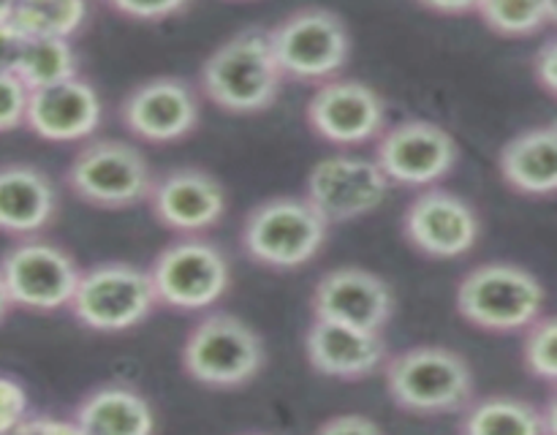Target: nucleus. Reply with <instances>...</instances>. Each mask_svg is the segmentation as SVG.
<instances>
[{
  "label": "nucleus",
  "instance_id": "f257e3e1",
  "mask_svg": "<svg viewBox=\"0 0 557 435\" xmlns=\"http://www.w3.org/2000/svg\"><path fill=\"white\" fill-rule=\"evenodd\" d=\"M386 389L400 411L444 417L466 411L476 397V378L460 351L446 346H413L384 364Z\"/></svg>",
  "mask_w": 557,
  "mask_h": 435
},
{
  "label": "nucleus",
  "instance_id": "f03ea898",
  "mask_svg": "<svg viewBox=\"0 0 557 435\" xmlns=\"http://www.w3.org/2000/svg\"><path fill=\"white\" fill-rule=\"evenodd\" d=\"M207 101L228 114H259L277 101L283 76L272 58L267 30L248 27L223 41L199 71Z\"/></svg>",
  "mask_w": 557,
  "mask_h": 435
},
{
  "label": "nucleus",
  "instance_id": "7ed1b4c3",
  "mask_svg": "<svg viewBox=\"0 0 557 435\" xmlns=\"http://www.w3.org/2000/svg\"><path fill=\"white\" fill-rule=\"evenodd\" d=\"M462 321L493 335L525 332L547 308L544 283L511 261H490L468 270L455 291Z\"/></svg>",
  "mask_w": 557,
  "mask_h": 435
},
{
  "label": "nucleus",
  "instance_id": "20e7f679",
  "mask_svg": "<svg viewBox=\"0 0 557 435\" xmlns=\"http://www.w3.org/2000/svg\"><path fill=\"white\" fill-rule=\"evenodd\" d=\"M330 223L305 196H272L245 215L239 243L267 270H299L324 250Z\"/></svg>",
  "mask_w": 557,
  "mask_h": 435
},
{
  "label": "nucleus",
  "instance_id": "39448f33",
  "mask_svg": "<svg viewBox=\"0 0 557 435\" xmlns=\"http://www.w3.org/2000/svg\"><path fill=\"white\" fill-rule=\"evenodd\" d=\"M183 370L207 389H239L261 373L267 348L259 332L232 313H207L183 343Z\"/></svg>",
  "mask_w": 557,
  "mask_h": 435
},
{
  "label": "nucleus",
  "instance_id": "423d86ee",
  "mask_svg": "<svg viewBox=\"0 0 557 435\" xmlns=\"http://www.w3.org/2000/svg\"><path fill=\"white\" fill-rule=\"evenodd\" d=\"M272 58L283 79L302 85H324L337 79L351 54V36L330 9H299L267 30Z\"/></svg>",
  "mask_w": 557,
  "mask_h": 435
},
{
  "label": "nucleus",
  "instance_id": "0eeeda50",
  "mask_svg": "<svg viewBox=\"0 0 557 435\" xmlns=\"http://www.w3.org/2000/svg\"><path fill=\"white\" fill-rule=\"evenodd\" d=\"M150 286L158 304L177 313H199L226 297L232 264L226 253L207 237H180L152 259Z\"/></svg>",
  "mask_w": 557,
  "mask_h": 435
},
{
  "label": "nucleus",
  "instance_id": "6e6552de",
  "mask_svg": "<svg viewBox=\"0 0 557 435\" xmlns=\"http://www.w3.org/2000/svg\"><path fill=\"white\" fill-rule=\"evenodd\" d=\"M156 304L147 270L131 261H101L79 272L69 310L85 330L117 335L150 319Z\"/></svg>",
  "mask_w": 557,
  "mask_h": 435
},
{
  "label": "nucleus",
  "instance_id": "1a4fd4ad",
  "mask_svg": "<svg viewBox=\"0 0 557 435\" xmlns=\"http://www.w3.org/2000/svg\"><path fill=\"white\" fill-rule=\"evenodd\" d=\"M152 169L139 147L123 139H92L71 158L65 185L76 199L101 210H125L147 201Z\"/></svg>",
  "mask_w": 557,
  "mask_h": 435
},
{
  "label": "nucleus",
  "instance_id": "9d476101",
  "mask_svg": "<svg viewBox=\"0 0 557 435\" xmlns=\"http://www.w3.org/2000/svg\"><path fill=\"white\" fill-rule=\"evenodd\" d=\"M79 272L69 250L44 237L14 239V245L0 256V281L11 304L30 313L69 308Z\"/></svg>",
  "mask_w": 557,
  "mask_h": 435
},
{
  "label": "nucleus",
  "instance_id": "9b49d317",
  "mask_svg": "<svg viewBox=\"0 0 557 435\" xmlns=\"http://www.w3.org/2000/svg\"><path fill=\"white\" fill-rule=\"evenodd\" d=\"M460 147L455 136L430 120H406L384 128L375 139V166L389 185L435 188L457 166Z\"/></svg>",
  "mask_w": 557,
  "mask_h": 435
},
{
  "label": "nucleus",
  "instance_id": "f8f14e48",
  "mask_svg": "<svg viewBox=\"0 0 557 435\" xmlns=\"http://www.w3.org/2000/svg\"><path fill=\"white\" fill-rule=\"evenodd\" d=\"M389 194V179L373 158L335 152L313 163L305 199L326 223H351L379 210Z\"/></svg>",
  "mask_w": 557,
  "mask_h": 435
},
{
  "label": "nucleus",
  "instance_id": "ddd939ff",
  "mask_svg": "<svg viewBox=\"0 0 557 435\" xmlns=\"http://www.w3.org/2000/svg\"><path fill=\"white\" fill-rule=\"evenodd\" d=\"M482 221L471 201L446 188H428L403 212V237L428 259H460L479 243Z\"/></svg>",
  "mask_w": 557,
  "mask_h": 435
},
{
  "label": "nucleus",
  "instance_id": "4468645a",
  "mask_svg": "<svg viewBox=\"0 0 557 435\" xmlns=\"http://www.w3.org/2000/svg\"><path fill=\"white\" fill-rule=\"evenodd\" d=\"M305 120L319 139L335 147H359L384 134L386 103L364 82L330 79L308 98Z\"/></svg>",
  "mask_w": 557,
  "mask_h": 435
},
{
  "label": "nucleus",
  "instance_id": "2eb2a0df",
  "mask_svg": "<svg viewBox=\"0 0 557 435\" xmlns=\"http://www.w3.org/2000/svg\"><path fill=\"white\" fill-rule=\"evenodd\" d=\"M147 204L163 228L180 237H201L223 221L228 199L215 174L199 166H177L152 179Z\"/></svg>",
  "mask_w": 557,
  "mask_h": 435
},
{
  "label": "nucleus",
  "instance_id": "dca6fc26",
  "mask_svg": "<svg viewBox=\"0 0 557 435\" xmlns=\"http://www.w3.org/2000/svg\"><path fill=\"white\" fill-rule=\"evenodd\" d=\"M120 123L147 145H172L194 134L199 125V98L180 76H156L123 98Z\"/></svg>",
  "mask_w": 557,
  "mask_h": 435
},
{
  "label": "nucleus",
  "instance_id": "f3484780",
  "mask_svg": "<svg viewBox=\"0 0 557 435\" xmlns=\"http://www.w3.org/2000/svg\"><path fill=\"white\" fill-rule=\"evenodd\" d=\"M310 310L313 319L384 335L395 313V294L375 272L362 266H337L315 283Z\"/></svg>",
  "mask_w": 557,
  "mask_h": 435
},
{
  "label": "nucleus",
  "instance_id": "a211bd4d",
  "mask_svg": "<svg viewBox=\"0 0 557 435\" xmlns=\"http://www.w3.org/2000/svg\"><path fill=\"white\" fill-rule=\"evenodd\" d=\"M103 101L82 76L27 92L25 125L47 141H85L101 128Z\"/></svg>",
  "mask_w": 557,
  "mask_h": 435
},
{
  "label": "nucleus",
  "instance_id": "6ab92c4d",
  "mask_svg": "<svg viewBox=\"0 0 557 435\" xmlns=\"http://www.w3.org/2000/svg\"><path fill=\"white\" fill-rule=\"evenodd\" d=\"M305 353H308L310 368L319 375L359 381L384 370L389 346L381 332H364L313 319L305 332Z\"/></svg>",
  "mask_w": 557,
  "mask_h": 435
},
{
  "label": "nucleus",
  "instance_id": "aec40b11",
  "mask_svg": "<svg viewBox=\"0 0 557 435\" xmlns=\"http://www.w3.org/2000/svg\"><path fill=\"white\" fill-rule=\"evenodd\" d=\"M58 207V188L44 169L30 163L0 166V234L14 239L41 237Z\"/></svg>",
  "mask_w": 557,
  "mask_h": 435
},
{
  "label": "nucleus",
  "instance_id": "412c9836",
  "mask_svg": "<svg viewBox=\"0 0 557 435\" xmlns=\"http://www.w3.org/2000/svg\"><path fill=\"white\" fill-rule=\"evenodd\" d=\"M498 172L515 194L549 199L557 188V125H533L511 136L500 147Z\"/></svg>",
  "mask_w": 557,
  "mask_h": 435
},
{
  "label": "nucleus",
  "instance_id": "4be33fe9",
  "mask_svg": "<svg viewBox=\"0 0 557 435\" xmlns=\"http://www.w3.org/2000/svg\"><path fill=\"white\" fill-rule=\"evenodd\" d=\"M71 419L87 435H156L158 427L150 400L125 384H103L87 391Z\"/></svg>",
  "mask_w": 557,
  "mask_h": 435
},
{
  "label": "nucleus",
  "instance_id": "5701e85b",
  "mask_svg": "<svg viewBox=\"0 0 557 435\" xmlns=\"http://www.w3.org/2000/svg\"><path fill=\"white\" fill-rule=\"evenodd\" d=\"M460 435H544L542 411L522 397H482L462 411Z\"/></svg>",
  "mask_w": 557,
  "mask_h": 435
},
{
  "label": "nucleus",
  "instance_id": "b1692460",
  "mask_svg": "<svg viewBox=\"0 0 557 435\" xmlns=\"http://www.w3.org/2000/svg\"><path fill=\"white\" fill-rule=\"evenodd\" d=\"M87 3H58V0H27L11 5V25L33 38L71 41L87 22Z\"/></svg>",
  "mask_w": 557,
  "mask_h": 435
},
{
  "label": "nucleus",
  "instance_id": "393cba45",
  "mask_svg": "<svg viewBox=\"0 0 557 435\" xmlns=\"http://www.w3.org/2000/svg\"><path fill=\"white\" fill-rule=\"evenodd\" d=\"M14 76L27 87V92L74 79L79 76V58H76L74 44L54 41V38H33V41L25 38Z\"/></svg>",
  "mask_w": 557,
  "mask_h": 435
},
{
  "label": "nucleus",
  "instance_id": "a878e982",
  "mask_svg": "<svg viewBox=\"0 0 557 435\" xmlns=\"http://www.w3.org/2000/svg\"><path fill=\"white\" fill-rule=\"evenodd\" d=\"M473 14L482 20L490 33L500 38H531L547 30L557 20L555 3H504V0H482L473 3Z\"/></svg>",
  "mask_w": 557,
  "mask_h": 435
},
{
  "label": "nucleus",
  "instance_id": "bb28decb",
  "mask_svg": "<svg viewBox=\"0 0 557 435\" xmlns=\"http://www.w3.org/2000/svg\"><path fill=\"white\" fill-rule=\"evenodd\" d=\"M555 340L557 319L553 313H544L542 319L533 321L525 330V340H522V362H525V370L533 378L544 381L549 386H555L557 381Z\"/></svg>",
  "mask_w": 557,
  "mask_h": 435
},
{
  "label": "nucleus",
  "instance_id": "cd10ccee",
  "mask_svg": "<svg viewBox=\"0 0 557 435\" xmlns=\"http://www.w3.org/2000/svg\"><path fill=\"white\" fill-rule=\"evenodd\" d=\"M27 417H30V397H27L25 384L14 375L0 373V435L14 430Z\"/></svg>",
  "mask_w": 557,
  "mask_h": 435
},
{
  "label": "nucleus",
  "instance_id": "c85d7f7f",
  "mask_svg": "<svg viewBox=\"0 0 557 435\" xmlns=\"http://www.w3.org/2000/svg\"><path fill=\"white\" fill-rule=\"evenodd\" d=\"M27 87L14 74H0V134L25 125Z\"/></svg>",
  "mask_w": 557,
  "mask_h": 435
},
{
  "label": "nucleus",
  "instance_id": "c756f323",
  "mask_svg": "<svg viewBox=\"0 0 557 435\" xmlns=\"http://www.w3.org/2000/svg\"><path fill=\"white\" fill-rule=\"evenodd\" d=\"M112 11L131 22L158 25V22H169L174 16L185 14L188 3H180V0H161V3H112Z\"/></svg>",
  "mask_w": 557,
  "mask_h": 435
},
{
  "label": "nucleus",
  "instance_id": "7c9ffc66",
  "mask_svg": "<svg viewBox=\"0 0 557 435\" xmlns=\"http://www.w3.org/2000/svg\"><path fill=\"white\" fill-rule=\"evenodd\" d=\"M313 435H384V430L362 413H341V417L326 419Z\"/></svg>",
  "mask_w": 557,
  "mask_h": 435
},
{
  "label": "nucleus",
  "instance_id": "2f4dec72",
  "mask_svg": "<svg viewBox=\"0 0 557 435\" xmlns=\"http://www.w3.org/2000/svg\"><path fill=\"white\" fill-rule=\"evenodd\" d=\"M533 76H536L539 87H542L547 96L557 92V38L549 36L547 41L539 47V52L533 54Z\"/></svg>",
  "mask_w": 557,
  "mask_h": 435
},
{
  "label": "nucleus",
  "instance_id": "473e14b6",
  "mask_svg": "<svg viewBox=\"0 0 557 435\" xmlns=\"http://www.w3.org/2000/svg\"><path fill=\"white\" fill-rule=\"evenodd\" d=\"M22 49H25V36L11 25V20L3 22L0 25V74H14Z\"/></svg>",
  "mask_w": 557,
  "mask_h": 435
},
{
  "label": "nucleus",
  "instance_id": "72a5a7b5",
  "mask_svg": "<svg viewBox=\"0 0 557 435\" xmlns=\"http://www.w3.org/2000/svg\"><path fill=\"white\" fill-rule=\"evenodd\" d=\"M38 435H87L85 427L74 419H54V417H36Z\"/></svg>",
  "mask_w": 557,
  "mask_h": 435
},
{
  "label": "nucleus",
  "instance_id": "f704fd0d",
  "mask_svg": "<svg viewBox=\"0 0 557 435\" xmlns=\"http://www.w3.org/2000/svg\"><path fill=\"white\" fill-rule=\"evenodd\" d=\"M428 11H441V14H473V3H433L424 5Z\"/></svg>",
  "mask_w": 557,
  "mask_h": 435
},
{
  "label": "nucleus",
  "instance_id": "c9c22d12",
  "mask_svg": "<svg viewBox=\"0 0 557 435\" xmlns=\"http://www.w3.org/2000/svg\"><path fill=\"white\" fill-rule=\"evenodd\" d=\"M5 435H38L36 417H27L25 422H20L14 430H9V433H5Z\"/></svg>",
  "mask_w": 557,
  "mask_h": 435
},
{
  "label": "nucleus",
  "instance_id": "e433bc0d",
  "mask_svg": "<svg viewBox=\"0 0 557 435\" xmlns=\"http://www.w3.org/2000/svg\"><path fill=\"white\" fill-rule=\"evenodd\" d=\"M11 310H14V304H11L9 294H5V288H3V281H0V321H5V315H9Z\"/></svg>",
  "mask_w": 557,
  "mask_h": 435
},
{
  "label": "nucleus",
  "instance_id": "4c0bfd02",
  "mask_svg": "<svg viewBox=\"0 0 557 435\" xmlns=\"http://www.w3.org/2000/svg\"><path fill=\"white\" fill-rule=\"evenodd\" d=\"M11 5L14 3H0V25L11 20Z\"/></svg>",
  "mask_w": 557,
  "mask_h": 435
},
{
  "label": "nucleus",
  "instance_id": "58836bf2",
  "mask_svg": "<svg viewBox=\"0 0 557 435\" xmlns=\"http://www.w3.org/2000/svg\"><path fill=\"white\" fill-rule=\"evenodd\" d=\"M248 435H264V433H248Z\"/></svg>",
  "mask_w": 557,
  "mask_h": 435
}]
</instances>
